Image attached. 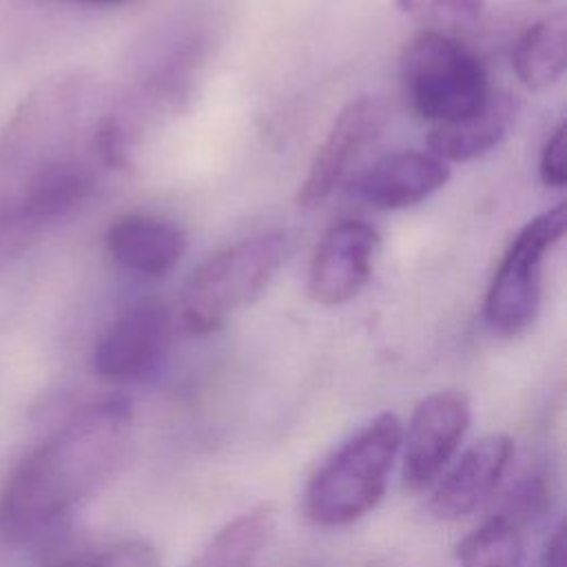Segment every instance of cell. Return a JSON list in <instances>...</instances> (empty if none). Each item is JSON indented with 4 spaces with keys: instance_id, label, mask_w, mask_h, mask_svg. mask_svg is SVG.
I'll return each instance as SVG.
<instances>
[{
    "instance_id": "52a82bcc",
    "label": "cell",
    "mask_w": 567,
    "mask_h": 567,
    "mask_svg": "<svg viewBox=\"0 0 567 567\" xmlns=\"http://www.w3.org/2000/svg\"><path fill=\"white\" fill-rule=\"evenodd\" d=\"M470 401L463 392L439 390L412 410L403 445V485L421 492L436 481L470 427Z\"/></svg>"
},
{
    "instance_id": "7c38bea8",
    "label": "cell",
    "mask_w": 567,
    "mask_h": 567,
    "mask_svg": "<svg viewBox=\"0 0 567 567\" xmlns=\"http://www.w3.org/2000/svg\"><path fill=\"white\" fill-rule=\"evenodd\" d=\"M450 168L443 159L419 153L399 151L377 159L357 182V195L365 204L381 210L414 206L443 188Z\"/></svg>"
},
{
    "instance_id": "3957f363",
    "label": "cell",
    "mask_w": 567,
    "mask_h": 567,
    "mask_svg": "<svg viewBox=\"0 0 567 567\" xmlns=\"http://www.w3.org/2000/svg\"><path fill=\"white\" fill-rule=\"evenodd\" d=\"M286 259V237L268 233L210 255L186 279L179 312L195 334L219 330L237 310L264 295Z\"/></svg>"
},
{
    "instance_id": "30bf717a",
    "label": "cell",
    "mask_w": 567,
    "mask_h": 567,
    "mask_svg": "<svg viewBox=\"0 0 567 567\" xmlns=\"http://www.w3.org/2000/svg\"><path fill=\"white\" fill-rule=\"evenodd\" d=\"M381 126L383 109L374 97L361 95L348 102L319 144L299 186L297 204L301 208L323 204L346 177L352 162H357L361 151L379 135Z\"/></svg>"
},
{
    "instance_id": "277c9868",
    "label": "cell",
    "mask_w": 567,
    "mask_h": 567,
    "mask_svg": "<svg viewBox=\"0 0 567 567\" xmlns=\"http://www.w3.org/2000/svg\"><path fill=\"white\" fill-rule=\"evenodd\" d=\"M399 66L405 102L432 126L478 111L492 95L483 62L463 42L439 31L412 38Z\"/></svg>"
},
{
    "instance_id": "8fae6325",
    "label": "cell",
    "mask_w": 567,
    "mask_h": 567,
    "mask_svg": "<svg viewBox=\"0 0 567 567\" xmlns=\"http://www.w3.org/2000/svg\"><path fill=\"white\" fill-rule=\"evenodd\" d=\"M514 454V443L505 434H487L474 441L454 467L439 481L430 509L441 520H458L474 512L503 478Z\"/></svg>"
},
{
    "instance_id": "6da1fadb",
    "label": "cell",
    "mask_w": 567,
    "mask_h": 567,
    "mask_svg": "<svg viewBox=\"0 0 567 567\" xmlns=\"http://www.w3.org/2000/svg\"><path fill=\"white\" fill-rule=\"evenodd\" d=\"M131 445V410L109 399L82 408L27 454L0 492V538H40L93 496L122 465Z\"/></svg>"
},
{
    "instance_id": "8992f818",
    "label": "cell",
    "mask_w": 567,
    "mask_h": 567,
    "mask_svg": "<svg viewBox=\"0 0 567 567\" xmlns=\"http://www.w3.org/2000/svg\"><path fill=\"white\" fill-rule=\"evenodd\" d=\"M78 86L73 82H44L16 109L0 135V166L13 175H33L64 164L75 135Z\"/></svg>"
},
{
    "instance_id": "e0dca14e",
    "label": "cell",
    "mask_w": 567,
    "mask_h": 567,
    "mask_svg": "<svg viewBox=\"0 0 567 567\" xmlns=\"http://www.w3.org/2000/svg\"><path fill=\"white\" fill-rule=\"evenodd\" d=\"M456 554L461 567H520L523 538L514 520L494 516L465 536Z\"/></svg>"
},
{
    "instance_id": "ba28073f",
    "label": "cell",
    "mask_w": 567,
    "mask_h": 567,
    "mask_svg": "<svg viewBox=\"0 0 567 567\" xmlns=\"http://www.w3.org/2000/svg\"><path fill=\"white\" fill-rule=\"evenodd\" d=\"M171 317L155 299L124 308L100 334L93 350V365L102 379L137 381L151 374L171 346Z\"/></svg>"
},
{
    "instance_id": "603a6c76",
    "label": "cell",
    "mask_w": 567,
    "mask_h": 567,
    "mask_svg": "<svg viewBox=\"0 0 567 567\" xmlns=\"http://www.w3.org/2000/svg\"><path fill=\"white\" fill-rule=\"evenodd\" d=\"M69 2L86 4V7H115V4H122V2H128V0H69Z\"/></svg>"
},
{
    "instance_id": "9c48e42d",
    "label": "cell",
    "mask_w": 567,
    "mask_h": 567,
    "mask_svg": "<svg viewBox=\"0 0 567 567\" xmlns=\"http://www.w3.org/2000/svg\"><path fill=\"white\" fill-rule=\"evenodd\" d=\"M379 252V233L359 221L334 224L319 241L308 272V292L321 306H341L354 299L372 277Z\"/></svg>"
},
{
    "instance_id": "5b68a950",
    "label": "cell",
    "mask_w": 567,
    "mask_h": 567,
    "mask_svg": "<svg viewBox=\"0 0 567 567\" xmlns=\"http://www.w3.org/2000/svg\"><path fill=\"white\" fill-rule=\"evenodd\" d=\"M565 204L532 217L509 241L487 288L483 315L498 337H518L536 321L543 290L545 255L565 235Z\"/></svg>"
},
{
    "instance_id": "ffe728a7",
    "label": "cell",
    "mask_w": 567,
    "mask_h": 567,
    "mask_svg": "<svg viewBox=\"0 0 567 567\" xmlns=\"http://www.w3.org/2000/svg\"><path fill=\"white\" fill-rule=\"evenodd\" d=\"M538 171L545 186L563 188L567 184V133L563 122L551 131L545 142Z\"/></svg>"
},
{
    "instance_id": "7402d4cb",
    "label": "cell",
    "mask_w": 567,
    "mask_h": 567,
    "mask_svg": "<svg viewBox=\"0 0 567 567\" xmlns=\"http://www.w3.org/2000/svg\"><path fill=\"white\" fill-rule=\"evenodd\" d=\"M545 567H567V536L565 525H558L547 543Z\"/></svg>"
},
{
    "instance_id": "7a4b0ae2",
    "label": "cell",
    "mask_w": 567,
    "mask_h": 567,
    "mask_svg": "<svg viewBox=\"0 0 567 567\" xmlns=\"http://www.w3.org/2000/svg\"><path fill=\"white\" fill-rule=\"evenodd\" d=\"M401 434L396 414L381 412L343 443L306 489L308 518L321 527H343L372 512L383 498Z\"/></svg>"
},
{
    "instance_id": "4fadbf2b",
    "label": "cell",
    "mask_w": 567,
    "mask_h": 567,
    "mask_svg": "<svg viewBox=\"0 0 567 567\" xmlns=\"http://www.w3.org/2000/svg\"><path fill=\"white\" fill-rule=\"evenodd\" d=\"M106 248L120 268L140 277H164L184 257L188 239L171 219L124 215L111 224Z\"/></svg>"
},
{
    "instance_id": "44dd1931",
    "label": "cell",
    "mask_w": 567,
    "mask_h": 567,
    "mask_svg": "<svg viewBox=\"0 0 567 567\" xmlns=\"http://www.w3.org/2000/svg\"><path fill=\"white\" fill-rule=\"evenodd\" d=\"M476 0H399L401 11L416 18H441L447 13H465Z\"/></svg>"
},
{
    "instance_id": "d6986e66",
    "label": "cell",
    "mask_w": 567,
    "mask_h": 567,
    "mask_svg": "<svg viewBox=\"0 0 567 567\" xmlns=\"http://www.w3.org/2000/svg\"><path fill=\"white\" fill-rule=\"evenodd\" d=\"M64 567H159V556L151 543L128 538L78 556Z\"/></svg>"
},
{
    "instance_id": "2e32d148",
    "label": "cell",
    "mask_w": 567,
    "mask_h": 567,
    "mask_svg": "<svg viewBox=\"0 0 567 567\" xmlns=\"http://www.w3.org/2000/svg\"><path fill=\"white\" fill-rule=\"evenodd\" d=\"M275 532V509L257 505L226 523L188 567H255Z\"/></svg>"
},
{
    "instance_id": "9a60e30c",
    "label": "cell",
    "mask_w": 567,
    "mask_h": 567,
    "mask_svg": "<svg viewBox=\"0 0 567 567\" xmlns=\"http://www.w3.org/2000/svg\"><path fill=\"white\" fill-rule=\"evenodd\" d=\"M512 64L516 78L529 91H543L556 84L567 66L565 13L556 11L529 27L514 49Z\"/></svg>"
},
{
    "instance_id": "ac0fdd59",
    "label": "cell",
    "mask_w": 567,
    "mask_h": 567,
    "mask_svg": "<svg viewBox=\"0 0 567 567\" xmlns=\"http://www.w3.org/2000/svg\"><path fill=\"white\" fill-rule=\"evenodd\" d=\"M53 221L27 197L0 208V268L18 259Z\"/></svg>"
},
{
    "instance_id": "5bb4252c",
    "label": "cell",
    "mask_w": 567,
    "mask_h": 567,
    "mask_svg": "<svg viewBox=\"0 0 567 567\" xmlns=\"http://www.w3.org/2000/svg\"><path fill=\"white\" fill-rule=\"evenodd\" d=\"M516 100L509 93H492L474 113L430 128L427 146L443 162H470L492 151L516 117Z\"/></svg>"
}]
</instances>
